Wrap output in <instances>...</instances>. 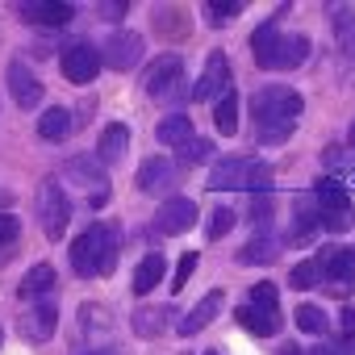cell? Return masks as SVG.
<instances>
[{
    "label": "cell",
    "instance_id": "cell-1",
    "mask_svg": "<svg viewBox=\"0 0 355 355\" xmlns=\"http://www.w3.org/2000/svg\"><path fill=\"white\" fill-rule=\"evenodd\" d=\"M251 113H255V125H259V142H280L293 134L297 117H301V96L293 88H259L251 96Z\"/></svg>",
    "mask_w": 355,
    "mask_h": 355
},
{
    "label": "cell",
    "instance_id": "cell-2",
    "mask_svg": "<svg viewBox=\"0 0 355 355\" xmlns=\"http://www.w3.org/2000/svg\"><path fill=\"white\" fill-rule=\"evenodd\" d=\"M71 268L80 276H109L117 268V226L96 222L71 243Z\"/></svg>",
    "mask_w": 355,
    "mask_h": 355
},
{
    "label": "cell",
    "instance_id": "cell-3",
    "mask_svg": "<svg viewBox=\"0 0 355 355\" xmlns=\"http://www.w3.org/2000/svg\"><path fill=\"white\" fill-rule=\"evenodd\" d=\"M209 189L214 193H268L272 189V167L255 159H222L209 171Z\"/></svg>",
    "mask_w": 355,
    "mask_h": 355
},
{
    "label": "cell",
    "instance_id": "cell-4",
    "mask_svg": "<svg viewBox=\"0 0 355 355\" xmlns=\"http://www.w3.org/2000/svg\"><path fill=\"white\" fill-rule=\"evenodd\" d=\"M313 201H318V218H322L326 230L343 234V230L355 226V205H351V197H347V189L338 180H318L313 184Z\"/></svg>",
    "mask_w": 355,
    "mask_h": 355
},
{
    "label": "cell",
    "instance_id": "cell-5",
    "mask_svg": "<svg viewBox=\"0 0 355 355\" xmlns=\"http://www.w3.org/2000/svg\"><path fill=\"white\" fill-rule=\"evenodd\" d=\"M313 263H318V272H322L326 293L347 297V293L355 288V247H326V251L313 255Z\"/></svg>",
    "mask_w": 355,
    "mask_h": 355
},
{
    "label": "cell",
    "instance_id": "cell-6",
    "mask_svg": "<svg viewBox=\"0 0 355 355\" xmlns=\"http://www.w3.org/2000/svg\"><path fill=\"white\" fill-rule=\"evenodd\" d=\"M34 209H38L42 234H46V239H63V230H67V222H71V201H67V193H63L55 180H46V184L38 189Z\"/></svg>",
    "mask_w": 355,
    "mask_h": 355
},
{
    "label": "cell",
    "instance_id": "cell-7",
    "mask_svg": "<svg viewBox=\"0 0 355 355\" xmlns=\"http://www.w3.org/2000/svg\"><path fill=\"white\" fill-rule=\"evenodd\" d=\"M180 80H184V59L180 55H159L155 67L142 76V88L155 101H171L175 92H180Z\"/></svg>",
    "mask_w": 355,
    "mask_h": 355
},
{
    "label": "cell",
    "instance_id": "cell-8",
    "mask_svg": "<svg viewBox=\"0 0 355 355\" xmlns=\"http://www.w3.org/2000/svg\"><path fill=\"white\" fill-rule=\"evenodd\" d=\"M142 51H146L142 34H134V30H117V34H109L101 59H105V67H113V71H130V67L142 63Z\"/></svg>",
    "mask_w": 355,
    "mask_h": 355
},
{
    "label": "cell",
    "instance_id": "cell-9",
    "mask_svg": "<svg viewBox=\"0 0 355 355\" xmlns=\"http://www.w3.org/2000/svg\"><path fill=\"white\" fill-rule=\"evenodd\" d=\"M59 67H63V76H67L71 84H92L96 71L105 67V59H101L96 46H88V42H71V46L59 55Z\"/></svg>",
    "mask_w": 355,
    "mask_h": 355
},
{
    "label": "cell",
    "instance_id": "cell-10",
    "mask_svg": "<svg viewBox=\"0 0 355 355\" xmlns=\"http://www.w3.org/2000/svg\"><path fill=\"white\" fill-rule=\"evenodd\" d=\"M230 92V63H226V55L222 51H214L209 59H205V71H201V80H197V88H193V96L197 101H222Z\"/></svg>",
    "mask_w": 355,
    "mask_h": 355
},
{
    "label": "cell",
    "instance_id": "cell-11",
    "mask_svg": "<svg viewBox=\"0 0 355 355\" xmlns=\"http://www.w3.org/2000/svg\"><path fill=\"white\" fill-rule=\"evenodd\" d=\"M193 222H197V205H193L189 197H171V201H163V209L155 214V230H159V234H184Z\"/></svg>",
    "mask_w": 355,
    "mask_h": 355
},
{
    "label": "cell",
    "instance_id": "cell-12",
    "mask_svg": "<svg viewBox=\"0 0 355 355\" xmlns=\"http://www.w3.org/2000/svg\"><path fill=\"white\" fill-rule=\"evenodd\" d=\"M9 92H13L17 109H34V105L42 101V80H38L21 59H13V63H9Z\"/></svg>",
    "mask_w": 355,
    "mask_h": 355
},
{
    "label": "cell",
    "instance_id": "cell-13",
    "mask_svg": "<svg viewBox=\"0 0 355 355\" xmlns=\"http://www.w3.org/2000/svg\"><path fill=\"white\" fill-rule=\"evenodd\" d=\"M17 13H21V21L46 26V30H63L71 21V5H55V0H26Z\"/></svg>",
    "mask_w": 355,
    "mask_h": 355
},
{
    "label": "cell",
    "instance_id": "cell-14",
    "mask_svg": "<svg viewBox=\"0 0 355 355\" xmlns=\"http://www.w3.org/2000/svg\"><path fill=\"white\" fill-rule=\"evenodd\" d=\"M55 322H59V305H55V297H46V301H38V305L21 318V334H26L30 343H46V338L55 334Z\"/></svg>",
    "mask_w": 355,
    "mask_h": 355
},
{
    "label": "cell",
    "instance_id": "cell-15",
    "mask_svg": "<svg viewBox=\"0 0 355 355\" xmlns=\"http://www.w3.org/2000/svg\"><path fill=\"white\" fill-rule=\"evenodd\" d=\"M218 309H222V288H214L205 301H197L180 322H175V334H184V338H193V334H201L214 318H218Z\"/></svg>",
    "mask_w": 355,
    "mask_h": 355
},
{
    "label": "cell",
    "instance_id": "cell-16",
    "mask_svg": "<svg viewBox=\"0 0 355 355\" xmlns=\"http://www.w3.org/2000/svg\"><path fill=\"white\" fill-rule=\"evenodd\" d=\"M138 189L142 193H167V189H175V167L163 159V155H155V159H146L142 167H138Z\"/></svg>",
    "mask_w": 355,
    "mask_h": 355
},
{
    "label": "cell",
    "instance_id": "cell-17",
    "mask_svg": "<svg viewBox=\"0 0 355 355\" xmlns=\"http://www.w3.org/2000/svg\"><path fill=\"white\" fill-rule=\"evenodd\" d=\"M55 288H59V276H55V268H51V263H34V268L21 276V284H17V297H26V301H46Z\"/></svg>",
    "mask_w": 355,
    "mask_h": 355
},
{
    "label": "cell",
    "instance_id": "cell-18",
    "mask_svg": "<svg viewBox=\"0 0 355 355\" xmlns=\"http://www.w3.org/2000/svg\"><path fill=\"white\" fill-rule=\"evenodd\" d=\"M171 318H175V309H171V305H155V309H150V305H142V309H134V313H130V330H134L138 338H159V334L167 330V322H171Z\"/></svg>",
    "mask_w": 355,
    "mask_h": 355
},
{
    "label": "cell",
    "instance_id": "cell-19",
    "mask_svg": "<svg viewBox=\"0 0 355 355\" xmlns=\"http://www.w3.org/2000/svg\"><path fill=\"white\" fill-rule=\"evenodd\" d=\"M67 175H71L76 184H84V189H96L92 197H105V163H101V159L71 155V159H67Z\"/></svg>",
    "mask_w": 355,
    "mask_h": 355
},
{
    "label": "cell",
    "instance_id": "cell-20",
    "mask_svg": "<svg viewBox=\"0 0 355 355\" xmlns=\"http://www.w3.org/2000/svg\"><path fill=\"white\" fill-rule=\"evenodd\" d=\"M305 55H309V38H305V34L280 38V46H276V55H272L268 71H293V67H301V63H305Z\"/></svg>",
    "mask_w": 355,
    "mask_h": 355
},
{
    "label": "cell",
    "instance_id": "cell-21",
    "mask_svg": "<svg viewBox=\"0 0 355 355\" xmlns=\"http://www.w3.org/2000/svg\"><path fill=\"white\" fill-rule=\"evenodd\" d=\"M280 26H276V17L272 21H263L255 34H251V59H255V67H263L268 71V63H272V55H276V46H280Z\"/></svg>",
    "mask_w": 355,
    "mask_h": 355
},
{
    "label": "cell",
    "instance_id": "cell-22",
    "mask_svg": "<svg viewBox=\"0 0 355 355\" xmlns=\"http://www.w3.org/2000/svg\"><path fill=\"white\" fill-rule=\"evenodd\" d=\"M163 276H167V259H163L159 251L142 255V263H138V272H134V293H138V297H146Z\"/></svg>",
    "mask_w": 355,
    "mask_h": 355
},
{
    "label": "cell",
    "instance_id": "cell-23",
    "mask_svg": "<svg viewBox=\"0 0 355 355\" xmlns=\"http://www.w3.org/2000/svg\"><path fill=\"white\" fill-rule=\"evenodd\" d=\"M155 138H159L163 146H184V142H193V121H189L184 113H171V117L159 121Z\"/></svg>",
    "mask_w": 355,
    "mask_h": 355
},
{
    "label": "cell",
    "instance_id": "cell-24",
    "mask_svg": "<svg viewBox=\"0 0 355 355\" xmlns=\"http://www.w3.org/2000/svg\"><path fill=\"white\" fill-rule=\"evenodd\" d=\"M130 150V130L125 125H109L105 134H101V146H96V159L109 167V163H117L121 155Z\"/></svg>",
    "mask_w": 355,
    "mask_h": 355
},
{
    "label": "cell",
    "instance_id": "cell-25",
    "mask_svg": "<svg viewBox=\"0 0 355 355\" xmlns=\"http://www.w3.org/2000/svg\"><path fill=\"white\" fill-rule=\"evenodd\" d=\"M239 322H243L251 334H259V338H272V334L280 330V313H268V309H255V305H243V309H239Z\"/></svg>",
    "mask_w": 355,
    "mask_h": 355
},
{
    "label": "cell",
    "instance_id": "cell-26",
    "mask_svg": "<svg viewBox=\"0 0 355 355\" xmlns=\"http://www.w3.org/2000/svg\"><path fill=\"white\" fill-rule=\"evenodd\" d=\"M67 134H71V113H67V109H46V113L38 117V138L63 142Z\"/></svg>",
    "mask_w": 355,
    "mask_h": 355
},
{
    "label": "cell",
    "instance_id": "cell-27",
    "mask_svg": "<svg viewBox=\"0 0 355 355\" xmlns=\"http://www.w3.org/2000/svg\"><path fill=\"white\" fill-rule=\"evenodd\" d=\"M276 255H280V243L268 239V234H259V239H251V243L239 251V263H243V268H251V263H272Z\"/></svg>",
    "mask_w": 355,
    "mask_h": 355
},
{
    "label": "cell",
    "instance_id": "cell-28",
    "mask_svg": "<svg viewBox=\"0 0 355 355\" xmlns=\"http://www.w3.org/2000/svg\"><path fill=\"white\" fill-rule=\"evenodd\" d=\"M214 125H218V134H226V138L239 134V96H234V92H226V96L214 105Z\"/></svg>",
    "mask_w": 355,
    "mask_h": 355
},
{
    "label": "cell",
    "instance_id": "cell-29",
    "mask_svg": "<svg viewBox=\"0 0 355 355\" xmlns=\"http://www.w3.org/2000/svg\"><path fill=\"white\" fill-rule=\"evenodd\" d=\"M247 305L268 309V313H280V288H276L272 280H259V284L251 288V301H247Z\"/></svg>",
    "mask_w": 355,
    "mask_h": 355
},
{
    "label": "cell",
    "instance_id": "cell-30",
    "mask_svg": "<svg viewBox=\"0 0 355 355\" xmlns=\"http://www.w3.org/2000/svg\"><path fill=\"white\" fill-rule=\"evenodd\" d=\"M293 318H297V326H301L305 334H326V326H330V322H326V313H322L318 305H297V313H293Z\"/></svg>",
    "mask_w": 355,
    "mask_h": 355
},
{
    "label": "cell",
    "instance_id": "cell-31",
    "mask_svg": "<svg viewBox=\"0 0 355 355\" xmlns=\"http://www.w3.org/2000/svg\"><path fill=\"white\" fill-rule=\"evenodd\" d=\"M80 322H84V334H109V309L105 305H84L80 309Z\"/></svg>",
    "mask_w": 355,
    "mask_h": 355
},
{
    "label": "cell",
    "instance_id": "cell-32",
    "mask_svg": "<svg viewBox=\"0 0 355 355\" xmlns=\"http://www.w3.org/2000/svg\"><path fill=\"white\" fill-rule=\"evenodd\" d=\"M288 284H293V288H313V284H322V272H318V263H313V259L297 263V268H293V276H288Z\"/></svg>",
    "mask_w": 355,
    "mask_h": 355
},
{
    "label": "cell",
    "instance_id": "cell-33",
    "mask_svg": "<svg viewBox=\"0 0 355 355\" xmlns=\"http://www.w3.org/2000/svg\"><path fill=\"white\" fill-rule=\"evenodd\" d=\"M180 159H184V163H209V159H214V142L193 138V142H184V146H180Z\"/></svg>",
    "mask_w": 355,
    "mask_h": 355
},
{
    "label": "cell",
    "instance_id": "cell-34",
    "mask_svg": "<svg viewBox=\"0 0 355 355\" xmlns=\"http://www.w3.org/2000/svg\"><path fill=\"white\" fill-rule=\"evenodd\" d=\"M230 226H234V209L218 205V209L209 214V226H205V234H209V239H222V234H230Z\"/></svg>",
    "mask_w": 355,
    "mask_h": 355
},
{
    "label": "cell",
    "instance_id": "cell-35",
    "mask_svg": "<svg viewBox=\"0 0 355 355\" xmlns=\"http://www.w3.org/2000/svg\"><path fill=\"white\" fill-rule=\"evenodd\" d=\"M205 13L214 17V26H222L226 17H239V13H243V5H239V0H209Z\"/></svg>",
    "mask_w": 355,
    "mask_h": 355
},
{
    "label": "cell",
    "instance_id": "cell-36",
    "mask_svg": "<svg viewBox=\"0 0 355 355\" xmlns=\"http://www.w3.org/2000/svg\"><path fill=\"white\" fill-rule=\"evenodd\" d=\"M197 272V251H189V255H180V263H175V276H171V293H180L184 284H189V276Z\"/></svg>",
    "mask_w": 355,
    "mask_h": 355
},
{
    "label": "cell",
    "instance_id": "cell-37",
    "mask_svg": "<svg viewBox=\"0 0 355 355\" xmlns=\"http://www.w3.org/2000/svg\"><path fill=\"white\" fill-rule=\"evenodd\" d=\"M21 234V222L13 218V214H0V247H5V243H13Z\"/></svg>",
    "mask_w": 355,
    "mask_h": 355
},
{
    "label": "cell",
    "instance_id": "cell-38",
    "mask_svg": "<svg viewBox=\"0 0 355 355\" xmlns=\"http://www.w3.org/2000/svg\"><path fill=\"white\" fill-rule=\"evenodd\" d=\"M125 9H130L125 0H109V5H101V13H105V17H125Z\"/></svg>",
    "mask_w": 355,
    "mask_h": 355
},
{
    "label": "cell",
    "instance_id": "cell-39",
    "mask_svg": "<svg viewBox=\"0 0 355 355\" xmlns=\"http://www.w3.org/2000/svg\"><path fill=\"white\" fill-rule=\"evenodd\" d=\"M251 218H263V222H268V218H272V201L263 197L259 205H251Z\"/></svg>",
    "mask_w": 355,
    "mask_h": 355
},
{
    "label": "cell",
    "instance_id": "cell-40",
    "mask_svg": "<svg viewBox=\"0 0 355 355\" xmlns=\"http://www.w3.org/2000/svg\"><path fill=\"white\" fill-rule=\"evenodd\" d=\"M343 330L355 334V309H343Z\"/></svg>",
    "mask_w": 355,
    "mask_h": 355
},
{
    "label": "cell",
    "instance_id": "cell-41",
    "mask_svg": "<svg viewBox=\"0 0 355 355\" xmlns=\"http://www.w3.org/2000/svg\"><path fill=\"white\" fill-rule=\"evenodd\" d=\"M309 355H338V351H330V347H313Z\"/></svg>",
    "mask_w": 355,
    "mask_h": 355
},
{
    "label": "cell",
    "instance_id": "cell-42",
    "mask_svg": "<svg viewBox=\"0 0 355 355\" xmlns=\"http://www.w3.org/2000/svg\"><path fill=\"white\" fill-rule=\"evenodd\" d=\"M338 355H355V343H347V347H343V351H338Z\"/></svg>",
    "mask_w": 355,
    "mask_h": 355
},
{
    "label": "cell",
    "instance_id": "cell-43",
    "mask_svg": "<svg viewBox=\"0 0 355 355\" xmlns=\"http://www.w3.org/2000/svg\"><path fill=\"white\" fill-rule=\"evenodd\" d=\"M84 355H121V351H84Z\"/></svg>",
    "mask_w": 355,
    "mask_h": 355
},
{
    "label": "cell",
    "instance_id": "cell-44",
    "mask_svg": "<svg viewBox=\"0 0 355 355\" xmlns=\"http://www.w3.org/2000/svg\"><path fill=\"white\" fill-rule=\"evenodd\" d=\"M347 138H351V146H355V121H351V134H347Z\"/></svg>",
    "mask_w": 355,
    "mask_h": 355
},
{
    "label": "cell",
    "instance_id": "cell-45",
    "mask_svg": "<svg viewBox=\"0 0 355 355\" xmlns=\"http://www.w3.org/2000/svg\"><path fill=\"white\" fill-rule=\"evenodd\" d=\"M205 355H222V351H205Z\"/></svg>",
    "mask_w": 355,
    "mask_h": 355
},
{
    "label": "cell",
    "instance_id": "cell-46",
    "mask_svg": "<svg viewBox=\"0 0 355 355\" xmlns=\"http://www.w3.org/2000/svg\"><path fill=\"white\" fill-rule=\"evenodd\" d=\"M0 343H5V330H0Z\"/></svg>",
    "mask_w": 355,
    "mask_h": 355
},
{
    "label": "cell",
    "instance_id": "cell-47",
    "mask_svg": "<svg viewBox=\"0 0 355 355\" xmlns=\"http://www.w3.org/2000/svg\"><path fill=\"white\" fill-rule=\"evenodd\" d=\"M351 46H355V42H351Z\"/></svg>",
    "mask_w": 355,
    "mask_h": 355
}]
</instances>
